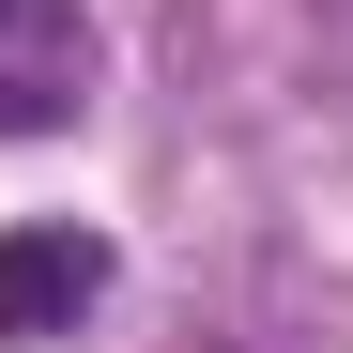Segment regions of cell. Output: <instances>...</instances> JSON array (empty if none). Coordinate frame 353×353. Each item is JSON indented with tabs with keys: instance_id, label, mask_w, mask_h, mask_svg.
Listing matches in <instances>:
<instances>
[{
	"instance_id": "obj_1",
	"label": "cell",
	"mask_w": 353,
	"mask_h": 353,
	"mask_svg": "<svg viewBox=\"0 0 353 353\" xmlns=\"http://www.w3.org/2000/svg\"><path fill=\"white\" fill-rule=\"evenodd\" d=\"M108 292V246L92 230H0V338H77V307Z\"/></svg>"
}]
</instances>
